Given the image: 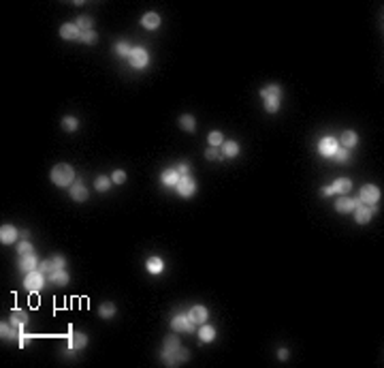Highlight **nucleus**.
<instances>
[{"mask_svg":"<svg viewBox=\"0 0 384 368\" xmlns=\"http://www.w3.org/2000/svg\"><path fill=\"white\" fill-rule=\"evenodd\" d=\"M160 360H162V364H167V366H181L184 362L190 360V351L180 343V338L175 334H171L164 338V343H162Z\"/></svg>","mask_w":384,"mask_h":368,"instance_id":"nucleus-1","label":"nucleus"},{"mask_svg":"<svg viewBox=\"0 0 384 368\" xmlns=\"http://www.w3.org/2000/svg\"><path fill=\"white\" fill-rule=\"evenodd\" d=\"M261 98L267 114H277L282 107V86L280 84H269L261 88Z\"/></svg>","mask_w":384,"mask_h":368,"instance_id":"nucleus-2","label":"nucleus"},{"mask_svg":"<svg viewBox=\"0 0 384 368\" xmlns=\"http://www.w3.org/2000/svg\"><path fill=\"white\" fill-rule=\"evenodd\" d=\"M49 180L58 186V189H67V186H70L75 182V167L68 165V163H58V165L51 167Z\"/></svg>","mask_w":384,"mask_h":368,"instance_id":"nucleus-3","label":"nucleus"},{"mask_svg":"<svg viewBox=\"0 0 384 368\" xmlns=\"http://www.w3.org/2000/svg\"><path fill=\"white\" fill-rule=\"evenodd\" d=\"M352 191V180L350 178H338L333 184L322 186L320 195L322 197H331V195H346V193Z\"/></svg>","mask_w":384,"mask_h":368,"instance_id":"nucleus-4","label":"nucleus"},{"mask_svg":"<svg viewBox=\"0 0 384 368\" xmlns=\"http://www.w3.org/2000/svg\"><path fill=\"white\" fill-rule=\"evenodd\" d=\"M45 283H47V274H43L41 270H32L23 276V287H26V291H30V294L41 291L45 287Z\"/></svg>","mask_w":384,"mask_h":368,"instance_id":"nucleus-5","label":"nucleus"},{"mask_svg":"<svg viewBox=\"0 0 384 368\" xmlns=\"http://www.w3.org/2000/svg\"><path fill=\"white\" fill-rule=\"evenodd\" d=\"M126 60L133 69H145L147 64H150V51H147L143 45H137V48H133L131 56H128Z\"/></svg>","mask_w":384,"mask_h":368,"instance_id":"nucleus-6","label":"nucleus"},{"mask_svg":"<svg viewBox=\"0 0 384 368\" xmlns=\"http://www.w3.org/2000/svg\"><path fill=\"white\" fill-rule=\"evenodd\" d=\"M171 330L177 332V334H192L194 323H192V319L188 317V313H180V315L173 317V321H171Z\"/></svg>","mask_w":384,"mask_h":368,"instance_id":"nucleus-7","label":"nucleus"},{"mask_svg":"<svg viewBox=\"0 0 384 368\" xmlns=\"http://www.w3.org/2000/svg\"><path fill=\"white\" fill-rule=\"evenodd\" d=\"M359 201L365 206H376L380 201V189L376 184H363L361 193H359Z\"/></svg>","mask_w":384,"mask_h":368,"instance_id":"nucleus-8","label":"nucleus"},{"mask_svg":"<svg viewBox=\"0 0 384 368\" xmlns=\"http://www.w3.org/2000/svg\"><path fill=\"white\" fill-rule=\"evenodd\" d=\"M22 332H23L22 325L13 323L11 319H7V321H2V323H0V336H2L4 343H11V341H15V338H20Z\"/></svg>","mask_w":384,"mask_h":368,"instance_id":"nucleus-9","label":"nucleus"},{"mask_svg":"<svg viewBox=\"0 0 384 368\" xmlns=\"http://www.w3.org/2000/svg\"><path fill=\"white\" fill-rule=\"evenodd\" d=\"M338 148H339L338 139L331 137V135L322 137L320 142H318V154L324 156V159H333V154H335V150H338Z\"/></svg>","mask_w":384,"mask_h":368,"instance_id":"nucleus-10","label":"nucleus"},{"mask_svg":"<svg viewBox=\"0 0 384 368\" xmlns=\"http://www.w3.org/2000/svg\"><path fill=\"white\" fill-rule=\"evenodd\" d=\"M354 221H357L359 225H367L371 219H374L376 214V206H365V203H359L357 208H354Z\"/></svg>","mask_w":384,"mask_h":368,"instance_id":"nucleus-11","label":"nucleus"},{"mask_svg":"<svg viewBox=\"0 0 384 368\" xmlns=\"http://www.w3.org/2000/svg\"><path fill=\"white\" fill-rule=\"evenodd\" d=\"M67 347L75 349V351H81V349L88 347V336L84 332H77V330H70L68 336H67Z\"/></svg>","mask_w":384,"mask_h":368,"instance_id":"nucleus-12","label":"nucleus"},{"mask_svg":"<svg viewBox=\"0 0 384 368\" xmlns=\"http://www.w3.org/2000/svg\"><path fill=\"white\" fill-rule=\"evenodd\" d=\"M175 189H177V193H180L181 197H192L194 193H197V182H194L192 176H181Z\"/></svg>","mask_w":384,"mask_h":368,"instance_id":"nucleus-13","label":"nucleus"},{"mask_svg":"<svg viewBox=\"0 0 384 368\" xmlns=\"http://www.w3.org/2000/svg\"><path fill=\"white\" fill-rule=\"evenodd\" d=\"M162 24V17L160 13H156V11H147V13H143V17H141V26L145 28V30H158Z\"/></svg>","mask_w":384,"mask_h":368,"instance_id":"nucleus-14","label":"nucleus"},{"mask_svg":"<svg viewBox=\"0 0 384 368\" xmlns=\"http://www.w3.org/2000/svg\"><path fill=\"white\" fill-rule=\"evenodd\" d=\"M188 317L192 319V323H194V325L207 323V319H209V311H207V308H205L203 304H197V306H192L190 311H188Z\"/></svg>","mask_w":384,"mask_h":368,"instance_id":"nucleus-15","label":"nucleus"},{"mask_svg":"<svg viewBox=\"0 0 384 368\" xmlns=\"http://www.w3.org/2000/svg\"><path fill=\"white\" fill-rule=\"evenodd\" d=\"M359 199H352V197H346V195H341L338 201H335V210H338L339 214H350V212H354V208L359 206Z\"/></svg>","mask_w":384,"mask_h":368,"instance_id":"nucleus-16","label":"nucleus"},{"mask_svg":"<svg viewBox=\"0 0 384 368\" xmlns=\"http://www.w3.org/2000/svg\"><path fill=\"white\" fill-rule=\"evenodd\" d=\"M39 264L41 261L37 259V255H20V261H17V266H20V270L23 272V274H28V272H32V270H39Z\"/></svg>","mask_w":384,"mask_h":368,"instance_id":"nucleus-17","label":"nucleus"},{"mask_svg":"<svg viewBox=\"0 0 384 368\" xmlns=\"http://www.w3.org/2000/svg\"><path fill=\"white\" fill-rule=\"evenodd\" d=\"M68 193H70V199L73 201H86L88 199V189H86V184L81 182V180H75L73 184L68 186Z\"/></svg>","mask_w":384,"mask_h":368,"instance_id":"nucleus-18","label":"nucleus"},{"mask_svg":"<svg viewBox=\"0 0 384 368\" xmlns=\"http://www.w3.org/2000/svg\"><path fill=\"white\" fill-rule=\"evenodd\" d=\"M17 238H20V231H17L15 225H2L0 227V242L2 244H13V242H17Z\"/></svg>","mask_w":384,"mask_h":368,"instance_id":"nucleus-19","label":"nucleus"},{"mask_svg":"<svg viewBox=\"0 0 384 368\" xmlns=\"http://www.w3.org/2000/svg\"><path fill=\"white\" fill-rule=\"evenodd\" d=\"M216 334H218V332H216V328L211 323H201L199 330H197V336H199L201 343H214Z\"/></svg>","mask_w":384,"mask_h":368,"instance_id":"nucleus-20","label":"nucleus"},{"mask_svg":"<svg viewBox=\"0 0 384 368\" xmlns=\"http://www.w3.org/2000/svg\"><path fill=\"white\" fill-rule=\"evenodd\" d=\"M60 37L64 41H79L81 30L77 28V24H70V22H67V24L60 26Z\"/></svg>","mask_w":384,"mask_h":368,"instance_id":"nucleus-21","label":"nucleus"},{"mask_svg":"<svg viewBox=\"0 0 384 368\" xmlns=\"http://www.w3.org/2000/svg\"><path fill=\"white\" fill-rule=\"evenodd\" d=\"M145 270L150 272L152 276H158V274H162V272H164V261H162V257H158V255L150 257V259L145 261Z\"/></svg>","mask_w":384,"mask_h":368,"instance_id":"nucleus-22","label":"nucleus"},{"mask_svg":"<svg viewBox=\"0 0 384 368\" xmlns=\"http://www.w3.org/2000/svg\"><path fill=\"white\" fill-rule=\"evenodd\" d=\"M338 144L341 146V148H348V150H350V148H354V146L359 144V135L352 131V128H348V131L341 133V137L338 139Z\"/></svg>","mask_w":384,"mask_h":368,"instance_id":"nucleus-23","label":"nucleus"},{"mask_svg":"<svg viewBox=\"0 0 384 368\" xmlns=\"http://www.w3.org/2000/svg\"><path fill=\"white\" fill-rule=\"evenodd\" d=\"M180 178H181V176L177 173L175 167H169V169H164V172L160 173V182H162L164 186H177Z\"/></svg>","mask_w":384,"mask_h":368,"instance_id":"nucleus-24","label":"nucleus"},{"mask_svg":"<svg viewBox=\"0 0 384 368\" xmlns=\"http://www.w3.org/2000/svg\"><path fill=\"white\" fill-rule=\"evenodd\" d=\"M220 152H222V156H226V159H235V156L239 154V144L235 142V139H228V142H224L222 146H220Z\"/></svg>","mask_w":384,"mask_h":368,"instance_id":"nucleus-25","label":"nucleus"},{"mask_svg":"<svg viewBox=\"0 0 384 368\" xmlns=\"http://www.w3.org/2000/svg\"><path fill=\"white\" fill-rule=\"evenodd\" d=\"M47 278H49L54 285H60V287H67L68 280H70V276H68L67 270H54V272L47 274Z\"/></svg>","mask_w":384,"mask_h":368,"instance_id":"nucleus-26","label":"nucleus"},{"mask_svg":"<svg viewBox=\"0 0 384 368\" xmlns=\"http://www.w3.org/2000/svg\"><path fill=\"white\" fill-rule=\"evenodd\" d=\"M180 128L186 133H194L197 131V118L192 114H181L180 116Z\"/></svg>","mask_w":384,"mask_h":368,"instance_id":"nucleus-27","label":"nucleus"},{"mask_svg":"<svg viewBox=\"0 0 384 368\" xmlns=\"http://www.w3.org/2000/svg\"><path fill=\"white\" fill-rule=\"evenodd\" d=\"M9 319L13 321V323L22 325V328H26V323L30 321V317H28V313H26V311H22V308H13V311H11V315H9Z\"/></svg>","mask_w":384,"mask_h":368,"instance_id":"nucleus-28","label":"nucleus"},{"mask_svg":"<svg viewBox=\"0 0 384 368\" xmlns=\"http://www.w3.org/2000/svg\"><path fill=\"white\" fill-rule=\"evenodd\" d=\"M115 313H117V306L113 304V302H103V304L98 306V317L100 319H111V317H115Z\"/></svg>","mask_w":384,"mask_h":368,"instance_id":"nucleus-29","label":"nucleus"},{"mask_svg":"<svg viewBox=\"0 0 384 368\" xmlns=\"http://www.w3.org/2000/svg\"><path fill=\"white\" fill-rule=\"evenodd\" d=\"M75 24H77V28H79L81 32L94 30V20H92L90 15H79V17H77V22H75Z\"/></svg>","mask_w":384,"mask_h":368,"instance_id":"nucleus-30","label":"nucleus"},{"mask_svg":"<svg viewBox=\"0 0 384 368\" xmlns=\"http://www.w3.org/2000/svg\"><path fill=\"white\" fill-rule=\"evenodd\" d=\"M62 128L67 133H75L77 128H79V120H77V116H64V118H62Z\"/></svg>","mask_w":384,"mask_h":368,"instance_id":"nucleus-31","label":"nucleus"},{"mask_svg":"<svg viewBox=\"0 0 384 368\" xmlns=\"http://www.w3.org/2000/svg\"><path fill=\"white\" fill-rule=\"evenodd\" d=\"M111 186H113V182H111V178H107V176H98L96 180H94V189H96L98 193H107Z\"/></svg>","mask_w":384,"mask_h":368,"instance_id":"nucleus-32","label":"nucleus"},{"mask_svg":"<svg viewBox=\"0 0 384 368\" xmlns=\"http://www.w3.org/2000/svg\"><path fill=\"white\" fill-rule=\"evenodd\" d=\"M79 43H84V45H96V43H98V32H96V30H88V32H81V37H79Z\"/></svg>","mask_w":384,"mask_h":368,"instance_id":"nucleus-33","label":"nucleus"},{"mask_svg":"<svg viewBox=\"0 0 384 368\" xmlns=\"http://www.w3.org/2000/svg\"><path fill=\"white\" fill-rule=\"evenodd\" d=\"M131 51H133V48L126 43V41H117V43H115V54L120 58H128V56H131Z\"/></svg>","mask_w":384,"mask_h":368,"instance_id":"nucleus-34","label":"nucleus"},{"mask_svg":"<svg viewBox=\"0 0 384 368\" xmlns=\"http://www.w3.org/2000/svg\"><path fill=\"white\" fill-rule=\"evenodd\" d=\"M207 142H209L211 148H220V146L224 144V135H222L220 131H211L209 135H207Z\"/></svg>","mask_w":384,"mask_h":368,"instance_id":"nucleus-35","label":"nucleus"},{"mask_svg":"<svg viewBox=\"0 0 384 368\" xmlns=\"http://www.w3.org/2000/svg\"><path fill=\"white\" fill-rule=\"evenodd\" d=\"M333 161L335 163H348V161H350V150L341 148V146H339V148L335 150V154H333Z\"/></svg>","mask_w":384,"mask_h":368,"instance_id":"nucleus-36","label":"nucleus"},{"mask_svg":"<svg viewBox=\"0 0 384 368\" xmlns=\"http://www.w3.org/2000/svg\"><path fill=\"white\" fill-rule=\"evenodd\" d=\"M51 266H54V270H67V257H64V255H54V257H51Z\"/></svg>","mask_w":384,"mask_h":368,"instance_id":"nucleus-37","label":"nucleus"},{"mask_svg":"<svg viewBox=\"0 0 384 368\" xmlns=\"http://www.w3.org/2000/svg\"><path fill=\"white\" fill-rule=\"evenodd\" d=\"M17 253H20V255H32V253H34V246H32V242H28V240H22L20 244H17Z\"/></svg>","mask_w":384,"mask_h":368,"instance_id":"nucleus-38","label":"nucleus"},{"mask_svg":"<svg viewBox=\"0 0 384 368\" xmlns=\"http://www.w3.org/2000/svg\"><path fill=\"white\" fill-rule=\"evenodd\" d=\"M111 182H113V184H124V182H126V172H124V169H115V172L111 173Z\"/></svg>","mask_w":384,"mask_h":368,"instance_id":"nucleus-39","label":"nucleus"},{"mask_svg":"<svg viewBox=\"0 0 384 368\" xmlns=\"http://www.w3.org/2000/svg\"><path fill=\"white\" fill-rule=\"evenodd\" d=\"M175 169H177V173H180V176H190V163L188 161H181V163H177L175 165Z\"/></svg>","mask_w":384,"mask_h":368,"instance_id":"nucleus-40","label":"nucleus"},{"mask_svg":"<svg viewBox=\"0 0 384 368\" xmlns=\"http://www.w3.org/2000/svg\"><path fill=\"white\" fill-rule=\"evenodd\" d=\"M205 159H207V161H218V159H222V152L218 148H211V146H209V148L205 150Z\"/></svg>","mask_w":384,"mask_h":368,"instance_id":"nucleus-41","label":"nucleus"},{"mask_svg":"<svg viewBox=\"0 0 384 368\" xmlns=\"http://www.w3.org/2000/svg\"><path fill=\"white\" fill-rule=\"evenodd\" d=\"M34 341V334H26V332H22L20 338H17V343H20V347H28Z\"/></svg>","mask_w":384,"mask_h":368,"instance_id":"nucleus-42","label":"nucleus"},{"mask_svg":"<svg viewBox=\"0 0 384 368\" xmlns=\"http://www.w3.org/2000/svg\"><path fill=\"white\" fill-rule=\"evenodd\" d=\"M39 270L43 272V274H49V272H54V266H51V259H43L39 264Z\"/></svg>","mask_w":384,"mask_h":368,"instance_id":"nucleus-43","label":"nucleus"},{"mask_svg":"<svg viewBox=\"0 0 384 368\" xmlns=\"http://www.w3.org/2000/svg\"><path fill=\"white\" fill-rule=\"evenodd\" d=\"M288 358H291V351H288V349H284V347L277 349V360H280V362H286Z\"/></svg>","mask_w":384,"mask_h":368,"instance_id":"nucleus-44","label":"nucleus"},{"mask_svg":"<svg viewBox=\"0 0 384 368\" xmlns=\"http://www.w3.org/2000/svg\"><path fill=\"white\" fill-rule=\"evenodd\" d=\"M20 236H22V240H28V236H30V233H28V229H23Z\"/></svg>","mask_w":384,"mask_h":368,"instance_id":"nucleus-45","label":"nucleus"}]
</instances>
